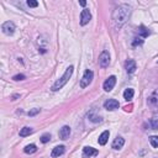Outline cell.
Returning a JSON list of instances; mask_svg holds the SVG:
<instances>
[{"label": "cell", "mask_w": 158, "mask_h": 158, "mask_svg": "<svg viewBox=\"0 0 158 158\" xmlns=\"http://www.w3.org/2000/svg\"><path fill=\"white\" fill-rule=\"evenodd\" d=\"M130 15H131V6L127 4H121L114 10L112 20L118 27H121L124 24H126Z\"/></svg>", "instance_id": "obj_1"}, {"label": "cell", "mask_w": 158, "mask_h": 158, "mask_svg": "<svg viewBox=\"0 0 158 158\" xmlns=\"http://www.w3.org/2000/svg\"><path fill=\"white\" fill-rule=\"evenodd\" d=\"M73 66H69L68 68H67V70L64 72V74H63L55 84H53V87H52V91H58L59 89H62L63 87L66 85V84L68 83V80H69V78L72 77V74H73Z\"/></svg>", "instance_id": "obj_2"}, {"label": "cell", "mask_w": 158, "mask_h": 158, "mask_svg": "<svg viewBox=\"0 0 158 158\" xmlns=\"http://www.w3.org/2000/svg\"><path fill=\"white\" fill-rule=\"evenodd\" d=\"M93 77H94V73L90 69H87L85 72H84V76L82 78V80H80V88H87L91 83Z\"/></svg>", "instance_id": "obj_3"}, {"label": "cell", "mask_w": 158, "mask_h": 158, "mask_svg": "<svg viewBox=\"0 0 158 158\" xmlns=\"http://www.w3.org/2000/svg\"><path fill=\"white\" fill-rule=\"evenodd\" d=\"M110 63V53L108 51H103L101 55L99 56V64L103 67V68H106Z\"/></svg>", "instance_id": "obj_4"}, {"label": "cell", "mask_w": 158, "mask_h": 158, "mask_svg": "<svg viewBox=\"0 0 158 158\" xmlns=\"http://www.w3.org/2000/svg\"><path fill=\"white\" fill-rule=\"evenodd\" d=\"M115 84H116V77L115 76L109 77L104 82V90L105 91H111L115 87Z\"/></svg>", "instance_id": "obj_5"}, {"label": "cell", "mask_w": 158, "mask_h": 158, "mask_svg": "<svg viewBox=\"0 0 158 158\" xmlns=\"http://www.w3.org/2000/svg\"><path fill=\"white\" fill-rule=\"evenodd\" d=\"M1 30L5 35H13L15 32V25H14V22H11V21H6V22L3 24Z\"/></svg>", "instance_id": "obj_6"}, {"label": "cell", "mask_w": 158, "mask_h": 158, "mask_svg": "<svg viewBox=\"0 0 158 158\" xmlns=\"http://www.w3.org/2000/svg\"><path fill=\"white\" fill-rule=\"evenodd\" d=\"M90 20H91V14H90V11H89L88 9H84L83 11H82V14H80V25H82V26L87 25Z\"/></svg>", "instance_id": "obj_7"}, {"label": "cell", "mask_w": 158, "mask_h": 158, "mask_svg": "<svg viewBox=\"0 0 158 158\" xmlns=\"http://www.w3.org/2000/svg\"><path fill=\"white\" fill-rule=\"evenodd\" d=\"M119 106H120L119 101H118V100H115V99H109L108 101H105V104H104V108L106 109V110H110V111L116 110Z\"/></svg>", "instance_id": "obj_8"}, {"label": "cell", "mask_w": 158, "mask_h": 158, "mask_svg": "<svg viewBox=\"0 0 158 158\" xmlns=\"http://www.w3.org/2000/svg\"><path fill=\"white\" fill-rule=\"evenodd\" d=\"M98 150L95 148H93V147H84V150H83V154L85 156V157H95L98 156Z\"/></svg>", "instance_id": "obj_9"}, {"label": "cell", "mask_w": 158, "mask_h": 158, "mask_svg": "<svg viewBox=\"0 0 158 158\" xmlns=\"http://www.w3.org/2000/svg\"><path fill=\"white\" fill-rule=\"evenodd\" d=\"M70 135V127L69 126H63V127L59 130V137L62 140H67Z\"/></svg>", "instance_id": "obj_10"}, {"label": "cell", "mask_w": 158, "mask_h": 158, "mask_svg": "<svg viewBox=\"0 0 158 158\" xmlns=\"http://www.w3.org/2000/svg\"><path fill=\"white\" fill-rule=\"evenodd\" d=\"M148 104L153 108H158V89L148 98Z\"/></svg>", "instance_id": "obj_11"}, {"label": "cell", "mask_w": 158, "mask_h": 158, "mask_svg": "<svg viewBox=\"0 0 158 158\" xmlns=\"http://www.w3.org/2000/svg\"><path fill=\"white\" fill-rule=\"evenodd\" d=\"M124 145H125V140L122 137H116L112 142V148L114 150H120L124 147Z\"/></svg>", "instance_id": "obj_12"}, {"label": "cell", "mask_w": 158, "mask_h": 158, "mask_svg": "<svg viewBox=\"0 0 158 158\" xmlns=\"http://www.w3.org/2000/svg\"><path fill=\"white\" fill-rule=\"evenodd\" d=\"M125 68H126V72L127 73H133L136 70V62L133 59H129L127 62H126Z\"/></svg>", "instance_id": "obj_13"}, {"label": "cell", "mask_w": 158, "mask_h": 158, "mask_svg": "<svg viewBox=\"0 0 158 158\" xmlns=\"http://www.w3.org/2000/svg\"><path fill=\"white\" fill-rule=\"evenodd\" d=\"M64 151H66V147L64 146H57V147H55L53 148V151H52V157H59V156H62L63 153H64Z\"/></svg>", "instance_id": "obj_14"}, {"label": "cell", "mask_w": 158, "mask_h": 158, "mask_svg": "<svg viewBox=\"0 0 158 158\" xmlns=\"http://www.w3.org/2000/svg\"><path fill=\"white\" fill-rule=\"evenodd\" d=\"M109 136H110V132H109V131H104V132L100 135V137H99V143H100L101 146L106 145V142H108V140H109Z\"/></svg>", "instance_id": "obj_15"}, {"label": "cell", "mask_w": 158, "mask_h": 158, "mask_svg": "<svg viewBox=\"0 0 158 158\" xmlns=\"http://www.w3.org/2000/svg\"><path fill=\"white\" fill-rule=\"evenodd\" d=\"M133 94H135V91H133V89H131V88H129V89H126L125 91H124V98H125V100H131L132 98H133Z\"/></svg>", "instance_id": "obj_16"}, {"label": "cell", "mask_w": 158, "mask_h": 158, "mask_svg": "<svg viewBox=\"0 0 158 158\" xmlns=\"http://www.w3.org/2000/svg\"><path fill=\"white\" fill-rule=\"evenodd\" d=\"M139 34L142 36V37H147V36H150L151 35V31L147 28V27H145L143 25H141L140 26V28H139Z\"/></svg>", "instance_id": "obj_17"}, {"label": "cell", "mask_w": 158, "mask_h": 158, "mask_svg": "<svg viewBox=\"0 0 158 158\" xmlns=\"http://www.w3.org/2000/svg\"><path fill=\"white\" fill-rule=\"evenodd\" d=\"M36 151H37V147H36L35 145H27L25 148H24V152L27 153V154H32V153H35Z\"/></svg>", "instance_id": "obj_18"}, {"label": "cell", "mask_w": 158, "mask_h": 158, "mask_svg": "<svg viewBox=\"0 0 158 158\" xmlns=\"http://www.w3.org/2000/svg\"><path fill=\"white\" fill-rule=\"evenodd\" d=\"M31 133H32V129H31V127H24V129L20 130V136H21V137H26V136H28Z\"/></svg>", "instance_id": "obj_19"}, {"label": "cell", "mask_w": 158, "mask_h": 158, "mask_svg": "<svg viewBox=\"0 0 158 158\" xmlns=\"http://www.w3.org/2000/svg\"><path fill=\"white\" fill-rule=\"evenodd\" d=\"M150 125H151L152 130H158V119L157 118H152L150 120Z\"/></svg>", "instance_id": "obj_20"}, {"label": "cell", "mask_w": 158, "mask_h": 158, "mask_svg": "<svg viewBox=\"0 0 158 158\" xmlns=\"http://www.w3.org/2000/svg\"><path fill=\"white\" fill-rule=\"evenodd\" d=\"M150 142H151V146L152 147H158V136H152V137L150 139Z\"/></svg>", "instance_id": "obj_21"}, {"label": "cell", "mask_w": 158, "mask_h": 158, "mask_svg": "<svg viewBox=\"0 0 158 158\" xmlns=\"http://www.w3.org/2000/svg\"><path fill=\"white\" fill-rule=\"evenodd\" d=\"M49 140H51V135L49 133L42 135V137H41V142L42 143H47V142H49Z\"/></svg>", "instance_id": "obj_22"}, {"label": "cell", "mask_w": 158, "mask_h": 158, "mask_svg": "<svg viewBox=\"0 0 158 158\" xmlns=\"http://www.w3.org/2000/svg\"><path fill=\"white\" fill-rule=\"evenodd\" d=\"M27 5H28L30 7H37V6H38V3H37V1H34V0H28V1H27Z\"/></svg>", "instance_id": "obj_23"}, {"label": "cell", "mask_w": 158, "mask_h": 158, "mask_svg": "<svg viewBox=\"0 0 158 158\" xmlns=\"http://www.w3.org/2000/svg\"><path fill=\"white\" fill-rule=\"evenodd\" d=\"M89 119H90L91 121H94V122H99V121H101L100 116H99V118H98V116H93V114H89Z\"/></svg>", "instance_id": "obj_24"}, {"label": "cell", "mask_w": 158, "mask_h": 158, "mask_svg": "<svg viewBox=\"0 0 158 158\" xmlns=\"http://www.w3.org/2000/svg\"><path fill=\"white\" fill-rule=\"evenodd\" d=\"M40 112V109H32L31 111H28V116H35Z\"/></svg>", "instance_id": "obj_25"}, {"label": "cell", "mask_w": 158, "mask_h": 158, "mask_svg": "<svg viewBox=\"0 0 158 158\" xmlns=\"http://www.w3.org/2000/svg\"><path fill=\"white\" fill-rule=\"evenodd\" d=\"M13 79L14 80H24L25 79V76L24 74H17V76H14Z\"/></svg>", "instance_id": "obj_26"}, {"label": "cell", "mask_w": 158, "mask_h": 158, "mask_svg": "<svg viewBox=\"0 0 158 158\" xmlns=\"http://www.w3.org/2000/svg\"><path fill=\"white\" fill-rule=\"evenodd\" d=\"M142 42H143V41H142L141 38H135V41H133V43H132V45H133V46H136L137 43H139V45H141Z\"/></svg>", "instance_id": "obj_27"}, {"label": "cell", "mask_w": 158, "mask_h": 158, "mask_svg": "<svg viewBox=\"0 0 158 158\" xmlns=\"http://www.w3.org/2000/svg\"><path fill=\"white\" fill-rule=\"evenodd\" d=\"M79 4H80L82 6H85V5H87V1H83V0H82V1H79Z\"/></svg>", "instance_id": "obj_28"}, {"label": "cell", "mask_w": 158, "mask_h": 158, "mask_svg": "<svg viewBox=\"0 0 158 158\" xmlns=\"http://www.w3.org/2000/svg\"><path fill=\"white\" fill-rule=\"evenodd\" d=\"M131 108H132V106H126L125 110H126V111H131Z\"/></svg>", "instance_id": "obj_29"}]
</instances>
